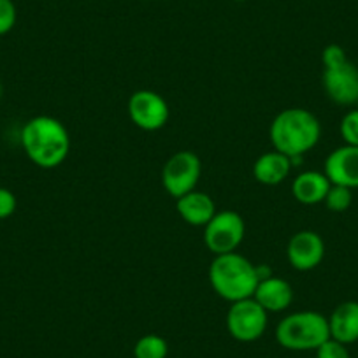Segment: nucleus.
<instances>
[{"instance_id":"nucleus-1","label":"nucleus","mask_w":358,"mask_h":358,"mask_svg":"<svg viewBox=\"0 0 358 358\" xmlns=\"http://www.w3.org/2000/svg\"><path fill=\"white\" fill-rule=\"evenodd\" d=\"M22 146L37 167L55 169L69 157L71 137L60 120L53 116H36L23 127Z\"/></svg>"},{"instance_id":"nucleus-2","label":"nucleus","mask_w":358,"mask_h":358,"mask_svg":"<svg viewBox=\"0 0 358 358\" xmlns=\"http://www.w3.org/2000/svg\"><path fill=\"white\" fill-rule=\"evenodd\" d=\"M268 137L274 150L295 162L318 144L322 137V125L308 109H283L271 123Z\"/></svg>"},{"instance_id":"nucleus-3","label":"nucleus","mask_w":358,"mask_h":358,"mask_svg":"<svg viewBox=\"0 0 358 358\" xmlns=\"http://www.w3.org/2000/svg\"><path fill=\"white\" fill-rule=\"evenodd\" d=\"M258 281L257 265L236 251L216 255L209 265V283L213 290L230 304L253 297Z\"/></svg>"},{"instance_id":"nucleus-4","label":"nucleus","mask_w":358,"mask_h":358,"mask_svg":"<svg viewBox=\"0 0 358 358\" xmlns=\"http://www.w3.org/2000/svg\"><path fill=\"white\" fill-rule=\"evenodd\" d=\"M327 339H330L329 318L322 313H292L278 323L276 341L285 350L316 351Z\"/></svg>"},{"instance_id":"nucleus-5","label":"nucleus","mask_w":358,"mask_h":358,"mask_svg":"<svg viewBox=\"0 0 358 358\" xmlns=\"http://www.w3.org/2000/svg\"><path fill=\"white\" fill-rule=\"evenodd\" d=\"M201 174V158L194 151H178L162 169V185L171 197L179 199L195 190Z\"/></svg>"},{"instance_id":"nucleus-6","label":"nucleus","mask_w":358,"mask_h":358,"mask_svg":"<svg viewBox=\"0 0 358 358\" xmlns=\"http://www.w3.org/2000/svg\"><path fill=\"white\" fill-rule=\"evenodd\" d=\"M267 311L253 297L232 302L227 313V330L239 343L260 339L267 329Z\"/></svg>"},{"instance_id":"nucleus-7","label":"nucleus","mask_w":358,"mask_h":358,"mask_svg":"<svg viewBox=\"0 0 358 358\" xmlns=\"http://www.w3.org/2000/svg\"><path fill=\"white\" fill-rule=\"evenodd\" d=\"M246 232V225L239 213L222 211L216 213L211 222L204 227V244L211 253L225 255L234 253L241 246Z\"/></svg>"},{"instance_id":"nucleus-8","label":"nucleus","mask_w":358,"mask_h":358,"mask_svg":"<svg viewBox=\"0 0 358 358\" xmlns=\"http://www.w3.org/2000/svg\"><path fill=\"white\" fill-rule=\"evenodd\" d=\"M129 116L137 129L155 132L167 125L169 104L157 92L139 90L129 99Z\"/></svg>"},{"instance_id":"nucleus-9","label":"nucleus","mask_w":358,"mask_h":358,"mask_svg":"<svg viewBox=\"0 0 358 358\" xmlns=\"http://www.w3.org/2000/svg\"><path fill=\"white\" fill-rule=\"evenodd\" d=\"M325 257V243L322 236L313 230H301L288 241L287 258L290 265L301 273L318 267Z\"/></svg>"},{"instance_id":"nucleus-10","label":"nucleus","mask_w":358,"mask_h":358,"mask_svg":"<svg viewBox=\"0 0 358 358\" xmlns=\"http://www.w3.org/2000/svg\"><path fill=\"white\" fill-rule=\"evenodd\" d=\"M323 90L327 97L339 106L358 102V67L350 60L339 67L323 69Z\"/></svg>"},{"instance_id":"nucleus-11","label":"nucleus","mask_w":358,"mask_h":358,"mask_svg":"<svg viewBox=\"0 0 358 358\" xmlns=\"http://www.w3.org/2000/svg\"><path fill=\"white\" fill-rule=\"evenodd\" d=\"M325 176L332 185L346 188H358V146L336 148L325 158Z\"/></svg>"},{"instance_id":"nucleus-12","label":"nucleus","mask_w":358,"mask_h":358,"mask_svg":"<svg viewBox=\"0 0 358 358\" xmlns=\"http://www.w3.org/2000/svg\"><path fill=\"white\" fill-rule=\"evenodd\" d=\"M253 299L267 313H280L290 308L294 302V288L283 278L271 276L267 280L258 281Z\"/></svg>"},{"instance_id":"nucleus-13","label":"nucleus","mask_w":358,"mask_h":358,"mask_svg":"<svg viewBox=\"0 0 358 358\" xmlns=\"http://www.w3.org/2000/svg\"><path fill=\"white\" fill-rule=\"evenodd\" d=\"M176 209L188 225L194 227H206L216 215V206L213 199L204 192L197 190L176 199Z\"/></svg>"},{"instance_id":"nucleus-14","label":"nucleus","mask_w":358,"mask_h":358,"mask_svg":"<svg viewBox=\"0 0 358 358\" xmlns=\"http://www.w3.org/2000/svg\"><path fill=\"white\" fill-rule=\"evenodd\" d=\"M332 183L325 176V172L306 171L301 172L292 183V194L295 201L304 206H315L325 201Z\"/></svg>"},{"instance_id":"nucleus-15","label":"nucleus","mask_w":358,"mask_h":358,"mask_svg":"<svg viewBox=\"0 0 358 358\" xmlns=\"http://www.w3.org/2000/svg\"><path fill=\"white\" fill-rule=\"evenodd\" d=\"M290 157L280 153V151H268V153L260 155L253 165V176L258 183L267 185V187H274V185L283 183L288 178L292 171Z\"/></svg>"},{"instance_id":"nucleus-16","label":"nucleus","mask_w":358,"mask_h":358,"mask_svg":"<svg viewBox=\"0 0 358 358\" xmlns=\"http://www.w3.org/2000/svg\"><path fill=\"white\" fill-rule=\"evenodd\" d=\"M330 337L343 344L358 341V302L346 301L337 306L329 318Z\"/></svg>"},{"instance_id":"nucleus-17","label":"nucleus","mask_w":358,"mask_h":358,"mask_svg":"<svg viewBox=\"0 0 358 358\" xmlns=\"http://www.w3.org/2000/svg\"><path fill=\"white\" fill-rule=\"evenodd\" d=\"M169 353L167 341L157 334L143 336L134 346V357L136 358H165Z\"/></svg>"},{"instance_id":"nucleus-18","label":"nucleus","mask_w":358,"mask_h":358,"mask_svg":"<svg viewBox=\"0 0 358 358\" xmlns=\"http://www.w3.org/2000/svg\"><path fill=\"white\" fill-rule=\"evenodd\" d=\"M323 202H325L329 211L344 213L350 209L351 202H353V190L346 187H341V185H332Z\"/></svg>"},{"instance_id":"nucleus-19","label":"nucleus","mask_w":358,"mask_h":358,"mask_svg":"<svg viewBox=\"0 0 358 358\" xmlns=\"http://www.w3.org/2000/svg\"><path fill=\"white\" fill-rule=\"evenodd\" d=\"M341 137L348 146H358V109H351L343 116L339 125Z\"/></svg>"},{"instance_id":"nucleus-20","label":"nucleus","mask_w":358,"mask_h":358,"mask_svg":"<svg viewBox=\"0 0 358 358\" xmlns=\"http://www.w3.org/2000/svg\"><path fill=\"white\" fill-rule=\"evenodd\" d=\"M16 6L13 0H0V36L11 32L16 25Z\"/></svg>"},{"instance_id":"nucleus-21","label":"nucleus","mask_w":358,"mask_h":358,"mask_svg":"<svg viewBox=\"0 0 358 358\" xmlns=\"http://www.w3.org/2000/svg\"><path fill=\"white\" fill-rule=\"evenodd\" d=\"M316 358H350V351L346 344L330 337L316 350Z\"/></svg>"},{"instance_id":"nucleus-22","label":"nucleus","mask_w":358,"mask_h":358,"mask_svg":"<svg viewBox=\"0 0 358 358\" xmlns=\"http://www.w3.org/2000/svg\"><path fill=\"white\" fill-rule=\"evenodd\" d=\"M346 51L339 46V44H329L322 53V64L325 69L339 67V65L346 64Z\"/></svg>"},{"instance_id":"nucleus-23","label":"nucleus","mask_w":358,"mask_h":358,"mask_svg":"<svg viewBox=\"0 0 358 358\" xmlns=\"http://www.w3.org/2000/svg\"><path fill=\"white\" fill-rule=\"evenodd\" d=\"M16 206H18V201H16L15 194L8 188L0 187V220H6L15 215Z\"/></svg>"},{"instance_id":"nucleus-24","label":"nucleus","mask_w":358,"mask_h":358,"mask_svg":"<svg viewBox=\"0 0 358 358\" xmlns=\"http://www.w3.org/2000/svg\"><path fill=\"white\" fill-rule=\"evenodd\" d=\"M2 94H4V88H2V83H0V99H2Z\"/></svg>"},{"instance_id":"nucleus-25","label":"nucleus","mask_w":358,"mask_h":358,"mask_svg":"<svg viewBox=\"0 0 358 358\" xmlns=\"http://www.w3.org/2000/svg\"><path fill=\"white\" fill-rule=\"evenodd\" d=\"M236 2H244V0H236Z\"/></svg>"}]
</instances>
